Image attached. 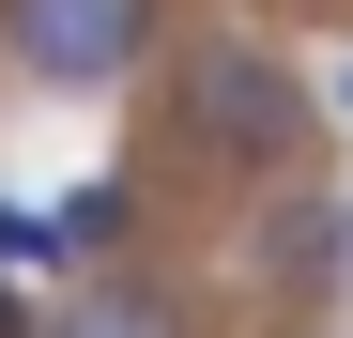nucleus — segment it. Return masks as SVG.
Wrapping results in <instances>:
<instances>
[{"label": "nucleus", "instance_id": "6", "mask_svg": "<svg viewBox=\"0 0 353 338\" xmlns=\"http://www.w3.org/2000/svg\"><path fill=\"white\" fill-rule=\"evenodd\" d=\"M338 123H353V77H338Z\"/></svg>", "mask_w": 353, "mask_h": 338}, {"label": "nucleus", "instance_id": "2", "mask_svg": "<svg viewBox=\"0 0 353 338\" xmlns=\"http://www.w3.org/2000/svg\"><path fill=\"white\" fill-rule=\"evenodd\" d=\"M169 46V0H0V62L31 92H123Z\"/></svg>", "mask_w": 353, "mask_h": 338}, {"label": "nucleus", "instance_id": "1", "mask_svg": "<svg viewBox=\"0 0 353 338\" xmlns=\"http://www.w3.org/2000/svg\"><path fill=\"white\" fill-rule=\"evenodd\" d=\"M323 154H338V108L261 31H169L154 46V154L139 169H200L215 200H307Z\"/></svg>", "mask_w": 353, "mask_h": 338}, {"label": "nucleus", "instance_id": "3", "mask_svg": "<svg viewBox=\"0 0 353 338\" xmlns=\"http://www.w3.org/2000/svg\"><path fill=\"white\" fill-rule=\"evenodd\" d=\"M31 338H200V308L169 292V277L123 261V277H62V308H46Z\"/></svg>", "mask_w": 353, "mask_h": 338}, {"label": "nucleus", "instance_id": "4", "mask_svg": "<svg viewBox=\"0 0 353 338\" xmlns=\"http://www.w3.org/2000/svg\"><path fill=\"white\" fill-rule=\"evenodd\" d=\"M123 215H139V185H77L62 215H46V277H92L108 246H123Z\"/></svg>", "mask_w": 353, "mask_h": 338}, {"label": "nucleus", "instance_id": "5", "mask_svg": "<svg viewBox=\"0 0 353 338\" xmlns=\"http://www.w3.org/2000/svg\"><path fill=\"white\" fill-rule=\"evenodd\" d=\"M0 338H31V292H16V277H0Z\"/></svg>", "mask_w": 353, "mask_h": 338}]
</instances>
